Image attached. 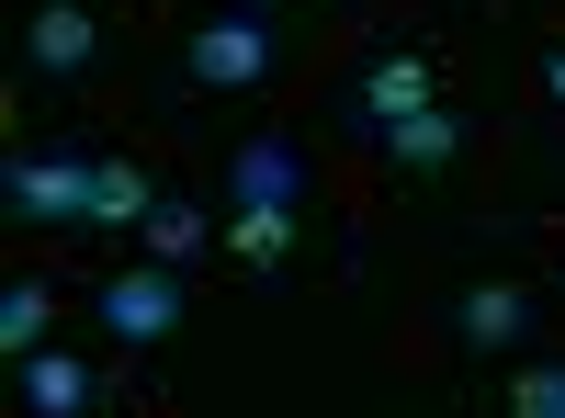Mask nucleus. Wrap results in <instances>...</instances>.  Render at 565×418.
Returning <instances> with one entry per match:
<instances>
[{"label": "nucleus", "mask_w": 565, "mask_h": 418, "mask_svg": "<svg viewBox=\"0 0 565 418\" xmlns=\"http://www.w3.org/2000/svg\"><path fill=\"white\" fill-rule=\"evenodd\" d=\"M181 79L193 90H260L271 79V12H249V0L204 12L193 34H181Z\"/></svg>", "instance_id": "1"}, {"label": "nucleus", "mask_w": 565, "mask_h": 418, "mask_svg": "<svg viewBox=\"0 0 565 418\" xmlns=\"http://www.w3.org/2000/svg\"><path fill=\"white\" fill-rule=\"evenodd\" d=\"M306 148L295 136H249L238 159H226V215H306Z\"/></svg>", "instance_id": "2"}, {"label": "nucleus", "mask_w": 565, "mask_h": 418, "mask_svg": "<svg viewBox=\"0 0 565 418\" xmlns=\"http://www.w3.org/2000/svg\"><path fill=\"white\" fill-rule=\"evenodd\" d=\"M103 329H114L125 351H159V340L181 329V271H159V260L114 271V283H103Z\"/></svg>", "instance_id": "3"}, {"label": "nucleus", "mask_w": 565, "mask_h": 418, "mask_svg": "<svg viewBox=\"0 0 565 418\" xmlns=\"http://www.w3.org/2000/svg\"><path fill=\"white\" fill-rule=\"evenodd\" d=\"M12 215H34V226H90V159H79V148L12 159Z\"/></svg>", "instance_id": "4"}, {"label": "nucleus", "mask_w": 565, "mask_h": 418, "mask_svg": "<svg viewBox=\"0 0 565 418\" xmlns=\"http://www.w3.org/2000/svg\"><path fill=\"white\" fill-rule=\"evenodd\" d=\"M12 396H23V418H90V362H68V351H23L12 362Z\"/></svg>", "instance_id": "5"}, {"label": "nucleus", "mask_w": 565, "mask_h": 418, "mask_svg": "<svg viewBox=\"0 0 565 418\" xmlns=\"http://www.w3.org/2000/svg\"><path fill=\"white\" fill-rule=\"evenodd\" d=\"M23 57H34L45 79H79L90 57H103V23H90V12H79V0H45V12L23 23Z\"/></svg>", "instance_id": "6"}, {"label": "nucleus", "mask_w": 565, "mask_h": 418, "mask_svg": "<svg viewBox=\"0 0 565 418\" xmlns=\"http://www.w3.org/2000/svg\"><path fill=\"white\" fill-rule=\"evenodd\" d=\"M351 103L373 114V136H385V125H407V114H430V103H441V90H430V57H407V45H396V57H373Z\"/></svg>", "instance_id": "7"}, {"label": "nucleus", "mask_w": 565, "mask_h": 418, "mask_svg": "<svg viewBox=\"0 0 565 418\" xmlns=\"http://www.w3.org/2000/svg\"><path fill=\"white\" fill-rule=\"evenodd\" d=\"M521 329H532V294L521 283H476V294L452 306V340L463 351H521Z\"/></svg>", "instance_id": "8"}, {"label": "nucleus", "mask_w": 565, "mask_h": 418, "mask_svg": "<svg viewBox=\"0 0 565 418\" xmlns=\"http://www.w3.org/2000/svg\"><path fill=\"white\" fill-rule=\"evenodd\" d=\"M136 238H148V260H159V271H193V260L215 249V204H181V193H159V215L136 226Z\"/></svg>", "instance_id": "9"}, {"label": "nucleus", "mask_w": 565, "mask_h": 418, "mask_svg": "<svg viewBox=\"0 0 565 418\" xmlns=\"http://www.w3.org/2000/svg\"><path fill=\"white\" fill-rule=\"evenodd\" d=\"M159 215V181L136 159H90V226H148Z\"/></svg>", "instance_id": "10"}, {"label": "nucleus", "mask_w": 565, "mask_h": 418, "mask_svg": "<svg viewBox=\"0 0 565 418\" xmlns=\"http://www.w3.org/2000/svg\"><path fill=\"white\" fill-rule=\"evenodd\" d=\"M385 159L430 181V170H452V159H463V125H452V114L430 103V114H407V125H385Z\"/></svg>", "instance_id": "11"}, {"label": "nucleus", "mask_w": 565, "mask_h": 418, "mask_svg": "<svg viewBox=\"0 0 565 418\" xmlns=\"http://www.w3.org/2000/svg\"><path fill=\"white\" fill-rule=\"evenodd\" d=\"M45 317H57V294H45L34 271H23V283H0V351H12V362L45 351Z\"/></svg>", "instance_id": "12"}, {"label": "nucleus", "mask_w": 565, "mask_h": 418, "mask_svg": "<svg viewBox=\"0 0 565 418\" xmlns=\"http://www.w3.org/2000/svg\"><path fill=\"white\" fill-rule=\"evenodd\" d=\"M226 249H238L249 271H282L295 260V215H226Z\"/></svg>", "instance_id": "13"}, {"label": "nucleus", "mask_w": 565, "mask_h": 418, "mask_svg": "<svg viewBox=\"0 0 565 418\" xmlns=\"http://www.w3.org/2000/svg\"><path fill=\"white\" fill-rule=\"evenodd\" d=\"M509 418H565V362H532V374L509 385Z\"/></svg>", "instance_id": "14"}, {"label": "nucleus", "mask_w": 565, "mask_h": 418, "mask_svg": "<svg viewBox=\"0 0 565 418\" xmlns=\"http://www.w3.org/2000/svg\"><path fill=\"white\" fill-rule=\"evenodd\" d=\"M543 90H554V103H565V45H554V57H543Z\"/></svg>", "instance_id": "15"}, {"label": "nucleus", "mask_w": 565, "mask_h": 418, "mask_svg": "<svg viewBox=\"0 0 565 418\" xmlns=\"http://www.w3.org/2000/svg\"><path fill=\"white\" fill-rule=\"evenodd\" d=\"M306 12H317V0H306Z\"/></svg>", "instance_id": "16"}]
</instances>
